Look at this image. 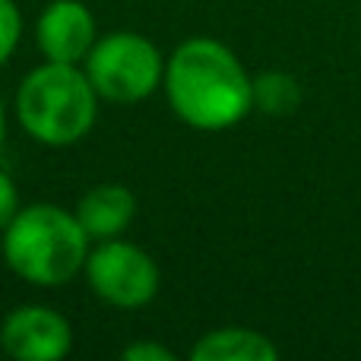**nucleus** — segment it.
Masks as SVG:
<instances>
[{
    "instance_id": "7ed1b4c3",
    "label": "nucleus",
    "mask_w": 361,
    "mask_h": 361,
    "mask_svg": "<svg viewBox=\"0 0 361 361\" xmlns=\"http://www.w3.org/2000/svg\"><path fill=\"white\" fill-rule=\"evenodd\" d=\"M99 92L80 63L42 61L23 76L13 111L29 140L51 149L76 146L99 121Z\"/></svg>"
},
{
    "instance_id": "f257e3e1",
    "label": "nucleus",
    "mask_w": 361,
    "mask_h": 361,
    "mask_svg": "<svg viewBox=\"0 0 361 361\" xmlns=\"http://www.w3.org/2000/svg\"><path fill=\"white\" fill-rule=\"evenodd\" d=\"M162 92L180 124L219 133L254 111V76L225 42L209 35L184 38L165 57Z\"/></svg>"
},
{
    "instance_id": "9d476101",
    "label": "nucleus",
    "mask_w": 361,
    "mask_h": 361,
    "mask_svg": "<svg viewBox=\"0 0 361 361\" xmlns=\"http://www.w3.org/2000/svg\"><path fill=\"white\" fill-rule=\"evenodd\" d=\"M301 82L288 70H263L254 76V111L269 118H288L301 108Z\"/></svg>"
},
{
    "instance_id": "39448f33",
    "label": "nucleus",
    "mask_w": 361,
    "mask_h": 361,
    "mask_svg": "<svg viewBox=\"0 0 361 361\" xmlns=\"http://www.w3.org/2000/svg\"><path fill=\"white\" fill-rule=\"evenodd\" d=\"M89 292L121 311H140L152 305L162 288V269L149 250L121 238L95 241L82 267Z\"/></svg>"
},
{
    "instance_id": "f03ea898",
    "label": "nucleus",
    "mask_w": 361,
    "mask_h": 361,
    "mask_svg": "<svg viewBox=\"0 0 361 361\" xmlns=\"http://www.w3.org/2000/svg\"><path fill=\"white\" fill-rule=\"evenodd\" d=\"M89 235L73 209L61 203L19 206L13 222L0 231V254L13 276L35 288H61L82 276Z\"/></svg>"
},
{
    "instance_id": "f8f14e48",
    "label": "nucleus",
    "mask_w": 361,
    "mask_h": 361,
    "mask_svg": "<svg viewBox=\"0 0 361 361\" xmlns=\"http://www.w3.org/2000/svg\"><path fill=\"white\" fill-rule=\"evenodd\" d=\"M124 361H175V352L169 345L156 343V339H137V343L121 349Z\"/></svg>"
},
{
    "instance_id": "6e6552de",
    "label": "nucleus",
    "mask_w": 361,
    "mask_h": 361,
    "mask_svg": "<svg viewBox=\"0 0 361 361\" xmlns=\"http://www.w3.org/2000/svg\"><path fill=\"white\" fill-rule=\"evenodd\" d=\"M76 219H80L82 231L89 241H108V238H121L137 219V197L130 187L118 184V180H105V184L89 187L76 203Z\"/></svg>"
},
{
    "instance_id": "ddd939ff",
    "label": "nucleus",
    "mask_w": 361,
    "mask_h": 361,
    "mask_svg": "<svg viewBox=\"0 0 361 361\" xmlns=\"http://www.w3.org/2000/svg\"><path fill=\"white\" fill-rule=\"evenodd\" d=\"M19 187L16 180L10 178V171L0 169V231L6 228V225L13 222V216L19 212Z\"/></svg>"
},
{
    "instance_id": "9b49d317",
    "label": "nucleus",
    "mask_w": 361,
    "mask_h": 361,
    "mask_svg": "<svg viewBox=\"0 0 361 361\" xmlns=\"http://www.w3.org/2000/svg\"><path fill=\"white\" fill-rule=\"evenodd\" d=\"M23 42V13L16 0H0V67L16 54Z\"/></svg>"
},
{
    "instance_id": "20e7f679",
    "label": "nucleus",
    "mask_w": 361,
    "mask_h": 361,
    "mask_svg": "<svg viewBox=\"0 0 361 361\" xmlns=\"http://www.w3.org/2000/svg\"><path fill=\"white\" fill-rule=\"evenodd\" d=\"M102 102L137 105L162 89L165 54L152 38L133 29H114L95 38L80 63Z\"/></svg>"
},
{
    "instance_id": "423d86ee",
    "label": "nucleus",
    "mask_w": 361,
    "mask_h": 361,
    "mask_svg": "<svg viewBox=\"0 0 361 361\" xmlns=\"http://www.w3.org/2000/svg\"><path fill=\"white\" fill-rule=\"evenodd\" d=\"M0 349L16 361H61L73 349V326L48 305H19L0 320Z\"/></svg>"
},
{
    "instance_id": "0eeeda50",
    "label": "nucleus",
    "mask_w": 361,
    "mask_h": 361,
    "mask_svg": "<svg viewBox=\"0 0 361 361\" xmlns=\"http://www.w3.org/2000/svg\"><path fill=\"white\" fill-rule=\"evenodd\" d=\"M95 38L99 25L82 0H51L35 19V44L44 61L82 63Z\"/></svg>"
},
{
    "instance_id": "1a4fd4ad",
    "label": "nucleus",
    "mask_w": 361,
    "mask_h": 361,
    "mask_svg": "<svg viewBox=\"0 0 361 361\" xmlns=\"http://www.w3.org/2000/svg\"><path fill=\"white\" fill-rule=\"evenodd\" d=\"M279 345L250 326H216L190 345V361H276Z\"/></svg>"
},
{
    "instance_id": "4468645a",
    "label": "nucleus",
    "mask_w": 361,
    "mask_h": 361,
    "mask_svg": "<svg viewBox=\"0 0 361 361\" xmlns=\"http://www.w3.org/2000/svg\"><path fill=\"white\" fill-rule=\"evenodd\" d=\"M4 140H6V105L4 95H0V149H4Z\"/></svg>"
}]
</instances>
